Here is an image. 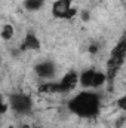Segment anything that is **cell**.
Returning <instances> with one entry per match:
<instances>
[{"instance_id": "cell-1", "label": "cell", "mask_w": 126, "mask_h": 128, "mask_svg": "<svg viewBox=\"0 0 126 128\" xmlns=\"http://www.w3.org/2000/svg\"><path fill=\"white\" fill-rule=\"evenodd\" d=\"M67 107L71 115L83 119H92L101 112L102 97L95 90H83L68 100Z\"/></svg>"}, {"instance_id": "cell-2", "label": "cell", "mask_w": 126, "mask_h": 128, "mask_svg": "<svg viewBox=\"0 0 126 128\" xmlns=\"http://www.w3.org/2000/svg\"><path fill=\"white\" fill-rule=\"evenodd\" d=\"M105 84H108L107 73L96 68H86L79 74V85H82L83 90H98Z\"/></svg>"}, {"instance_id": "cell-4", "label": "cell", "mask_w": 126, "mask_h": 128, "mask_svg": "<svg viewBox=\"0 0 126 128\" xmlns=\"http://www.w3.org/2000/svg\"><path fill=\"white\" fill-rule=\"evenodd\" d=\"M74 0H55L52 3L51 12L58 20H70L76 15V9L73 6Z\"/></svg>"}, {"instance_id": "cell-5", "label": "cell", "mask_w": 126, "mask_h": 128, "mask_svg": "<svg viewBox=\"0 0 126 128\" xmlns=\"http://www.w3.org/2000/svg\"><path fill=\"white\" fill-rule=\"evenodd\" d=\"M117 107H119L122 112H125L126 113V91L117 98Z\"/></svg>"}, {"instance_id": "cell-3", "label": "cell", "mask_w": 126, "mask_h": 128, "mask_svg": "<svg viewBox=\"0 0 126 128\" xmlns=\"http://www.w3.org/2000/svg\"><path fill=\"white\" fill-rule=\"evenodd\" d=\"M9 107L16 115H25L33 109V101L31 98L24 92H15V94L10 96Z\"/></svg>"}]
</instances>
